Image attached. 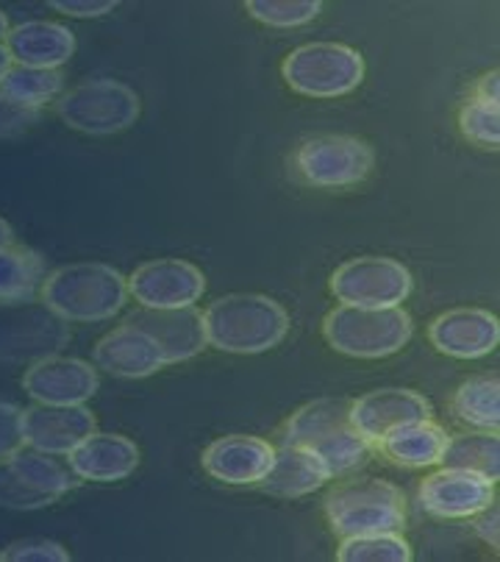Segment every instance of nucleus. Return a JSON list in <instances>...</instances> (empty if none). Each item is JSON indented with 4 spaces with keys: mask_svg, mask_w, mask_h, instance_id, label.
Segmentation results:
<instances>
[{
    "mask_svg": "<svg viewBox=\"0 0 500 562\" xmlns=\"http://www.w3.org/2000/svg\"><path fill=\"white\" fill-rule=\"evenodd\" d=\"M286 87L306 98H340L364 81V56L342 43H309L281 61Z\"/></svg>",
    "mask_w": 500,
    "mask_h": 562,
    "instance_id": "nucleus-6",
    "label": "nucleus"
},
{
    "mask_svg": "<svg viewBox=\"0 0 500 562\" xmlns=\"http://www.w3.org/2000/svg\"><path fill=\"white\" fill-rule=\"evenodd\" d=\"M61 123L87 137H112L132 128L143 114V98L117 78H87L56 103Z\"/></svg>",
    "mask_w": 500,
    "mask_h": 562,
    "instance_id": "nucleus-5",
    "label": "nucleus"
},
{
    "mask_svg": "<svg viewBox=\"0 0 500 562\" xmlns=\"http://www.w3.org/2000/svg\"><path fill=\"white\" fill-rule=\"evenodd\" d=\"M447 431L431 418L411 420L398 426L378 440V449L387 460L404 468H431L440 465V457L447 446Z\"/></svg>",
    "mask_w": 500,
    "mask_h": 562,
    "instance_id": "nucleus-22",
    "label": "nucleus"
},
{
    "mask_svg": "<svg viewBox=\"0 0 500 562\" xmlns=\"http://www.w3.org/2000/svg\"><path fill=\"white\" fill-rule=\"evenodd\" d=\"M206 342L226 353H264L281 346L289 331V312L275 299L234 293L212 301L203 312Z\"/></svg>",
    "mask_w": 500,
    "mask_h": 562,
    "instance_id": "nucleus-2",
    "label": "nucleus"
},
{
    "mask_svg": "<svg viewBox=\"0 0 500 562\" xmlns=\"http://www.w3.org/2000/svg\"><path fill=\"white\" fill-rule=\"evenodd\" d=\"M431 346L453 359H481L498 348L500 321L489 310L478 306H458L442 312L429 326Z\"/></svg>",
    "mask_w": 500,
    "mask_h": 562,
    "instance_id": "nucleus-12",
    "label": "nucleus"
},
{
    "mask_svg": "<svg viewBox=\"0 0 500 562\" xmlns=\"http://www.w3.org/2000/svg\"><path fill=\"white\" fill-rule=\"evenodd\" d=\"M61 87H65L61 70H36V67L12 65V70L0 78V95L23 109H34V112L54 101Z\"/></svg>",
    "mask_w": 500,
    "mask_h": 562,
    "instance_id": "nucleus-28",
    "label": "nucleus"
},
{
    "mask_svg": "<svg viewBox=\"0 0 500 562\" xmlns=\"http://www.w3.org/2000/svg\"><path fill=\"white\" fill-rule=\"evenodd\" d=\"M0 562H70V551L56 540H14L0 551Z\"/></svg>",
    "mask_w": 500,
    "mask_h": 562,
    "instance_id": "nucleus-33",
    "label": "nucleus"
},
{
    "mask_svg": "<svg viewBox=\"0 0 500 562\" xmlns=\"http://www.w3.org/2000/svg\"><path fill=\"white\" fill-rule=\"evenodd\" d=\"M59 498L48 496V493H39L34 487H29L23 479L18 476V471L12 468L9 457L0 460V509H14V513H31V509H45L50 504H56Z\"/></svg>",
    "mask_w": 500,
    "mask_h": 562,
    "instance_id": "nucleus-32",
    "label": "nucleus"
},
{
    "mask_svg": "<svg viewBox=\"0 0 500 562\" xmlns=\"http://www.w3.org/2000/svg\"><path fill=\"white\" fill-rule=\"evenodd\" d=\"M95 366L117 379H148L167 366L161 348L137 326L123 324L95 342Z\"/></svg>",
    "mask_w": 500,
    "mask_h": 562,
    "instance_id": "nucleus-19",
    "label": "nucleus"
},
{
    "mask_svg": "<svg viewBox=\"0 0 500 562\" xmlns=\"http://www.w3.org/2000/svg\"><path fill=\"white\" fill-rule=\"evenodd\" d=\"M23 390L36 404H87L101 390V376L90 362L78 357H42L23 373Z\"/></svg>",
    "mask_w": 500,
    "mask_h": 562,
    "instance_id": "nucleus-10",
    "label": "nucleus"
},
{
    "mask_svg": "<svg viewBox=\"0 0 500 562\" xmlns=\"http://www.w3.org/2000/svg\"><path fill=\"white\" fill-rule=\"evenodd\" d=\"M328 479H331V471L315 451L295 443H281V449H275L273 468L264 476L262 487L273 496L300 498L320 491Z\"/></svg>",
    "mask_w": 500,
    "mask_h": 562,
    "instance_id": "nucleus-20",
    "label": "nucleus"
},
{
    "mask_svg": "<svg viewBox=\"0 0 500 562\" xmlns=\"http://www.w3.org/2000/svg\"><path fill=\"white\" fill-rule=\"evenodd\" d=\"M36 120H39V112L18 106V103L0 95V139L20 137V134L34 126Z\"/></svg>",
    "mask_w": 500,
    "mask_h": 562,
    "instance_id": "nucleus-35",
    "label": "nucleus"
},
{
    "mask_svg": "<svg viewBox=\"0 0 500 562\" xmlns=\"http://www.w3.org/2000/svg\"><path fill=\"white\" fill-rule=\"evenodd\" d=\"M248 14L270 29H298L320 18V0H248Z\"/></svg>",
    "mask_w": 500,
    "mask_h": 562,
    "instance_id": "nucleus-30",
    "label": "nucleus"
},
{
    "mask_svg": "<svg viewBox=\"0 0 500 562\" xmlns=\"http://www.w3.org/2000/svg\"><path fill=\"white\" fill-rule=\"evenodd\" d=\"M292 165L306 184L342 190V187L362 184L373 173L375 154L364 139L322 134V137L300 143V148L292 156Z\"/></svg>",
    "mask_w": 500,
    "mask_h": 562,
    "instance_id": "nucleus-8",
    "label": "nucleus"
},
{
    "mask_svg": "<svg viewBox=\"0 0 500 562\" xmlns=\"http://www.w3.org/2000/svg\"><path fill=\"white\" fill-rule=\"evenodd\" d=\"M3 48L14 65L36 70H61L76 54V34L56 20H25L9 29Z\"/></svg>",
    "mask_w": 500,
    "mask_h": 562,
    "instance_id": "nucleus-18",
    "label": "nucleus"
},
{
    "mask_svg": "<svg viewBox=\"0 0 500 562\" xmlns=\"http://www.w3.org/2000/svg\"><path fill=\"white\" fill-rule=\"evenodd\" d=\"M95 429L98 418L87 404H34L23 409V443L45 454L67 457Z\"/></svg>",
    "mask_w": 500,
    "mask_h": 562,
    "instance_id": "nucleus-11",
    "label": "nucleus"
},
{
    "mask_svg": "<svg viewBox=\"0 0 500 562\" xmlns=\"http://www.w3.org/2000/svg\"><path fill=\"white\" fill-rule=\"evenodd\" d=\"M453 415L462 424L481 431H498L500 426V382L495 376L467 379L453 395Z\"/></svg>",
    "mask_w": 500,
    "mask_h": 562,
    "instance_id": "nucleus-27",
    "label": "nucleus"
},
{
    "mask_svg": "<svg viewBox=\"0 0 500 562\" xmlns=\"http://www.w3.org/2000/svg\"><path fill=\"white\" fill-rule=\"evenodd\" d=\"M414 335L411 315L404 306L367 310V306H337L322 321V337L337 353L353 359H384L406 348Z\"/></svg>",
    "mask_w": 500,
    "mask_h": 562,
    "instance_id": "nucleus-3",
    "label": "nucleus"
},
{
    "mask_svg": "<svg viewBox=\"0 0 500 562\" xmlns=\"http://www.w3.org/2000/svg\"><path fill=\"white\" fill-rule=\"evenodd\" d=\"M203 293H206V276L186 259H150L128 276V295H134V301L148 310L195 306Z\"/></svg>",
    "mask_w": 500,
    "mask_h": 562,
    "instance_id": "nucleus-9",
    "label": "nucleus"
},
{
    "mask_svg": "<svg viewBox=\"0 0 500 562\" xmlns=\"http://www.w3.org/2000/svg\"><path fill=\"white\" fill-rule=\"evenodd\" d=\"M50 7L56 12L67 14V18L87 20V18H103L117 9V0H50Z\"/></svg>",
    "mask_w": 500,
    "mask_h": 562,
    "instance_id": "nucleus-36",
    "label": "nucleus"
},
{
    "mask_svg": "<svg viewBox=\"0 0 500 562\" xmlns=\"http://www.w3.org/2000/svg\"><path fill=\"white\" fill-rule=\"evenodd\" d=\"M125 324L145 331L161 348L167 366L186 362V359L197 357L208 346L203 312H197L195 306H181V310H148V306H139L134 315H128Z\"/></svg>",
    "mask_w": 500,
    "mask_h": 562,
    "instance_id": "nucleus-15",
    "label": "nucleus"
},
{
    "mask_svg": "<svg viewBox=\"0 0 500 562\" xmlns=\"http://www.w3.org/2000/svg\"><path fill=\"white\" fill-rule=\"evenodd\" d=\"M458 132L467 143L484 150H498L500 145V106L484 101H467L458 112Z\"/></svg>",
    "mask_w": 500,
    "mask_h": 562,
    "instance_id": "nucleus-31",
    "label": "nucleus"
},
{
    "mask_svg": "<svg viewBox=\"0 0 500 562\" xmlns=\"http://www.w3.org/2000/svg\"><path fill=\"white\" fill-rule=\"evenodd\" d=\"M275 460V449L253 435H226L203 451V471L223 485H262Z\"/></svg>",
    "mask_w": 500,
    "mask_h": 562,
    "instance_id": "nucleus-14",
    "label": "nucleus"
},
{
    "mask_svg": "<svg viewBox=\"0 0 500 562\" xmlns=\"http://www.w3.org/2000/svg\"><path fill=\"white\" fill-rule=\"evenodd\" d=\"M9 29H12V25H9V14L3 12V9H0V45L7 43V36H9Z\"/></svg>",
    "mask_w": 500,
    "mask_h": 562,
    "instance_id": "nucleus-41",
    "label": "nucleus"
},
{
    "mask_svg": "<svg viewBox=\"0 0 500 562\" xmlns=\"http://www.w3.org/2000/svg\"><path fill=\"white\" fill-rule=\"evenodd\" d=\"M143 462L137 443L132 437L114 435V431H92L67 454V465L81 482L112 485L132 476Z\"/></svg>",
    "mask_w": 500,
    "mask_h": 562,
    "instance_id": "nucleus-17",
    "label": "nucleus"
},
{
    "mask_svg": "<svg viewBox=\"0 0 500 562\" xmlns=\"http://www.w3.org/2000/svg\"><path fill=\"white\" fill-rule=\"evenodd\" d=\"M425 418H431L429 398L406 387L370 390L362 398L351 401V424L373 446L398 426Z\"/></svg>",
    "mask_w": 500,
    "mask_h": 562,
    "instance_id": "nucleus-16",
    "label": "nucleus"
},
{
    "mask_svg": "<svg viewBox=\"0 0 500 562\" xmlns=\"http://www.w3.org/2000/svg\"><path fill=\"white\" fill-rule=\"evenodd\" d=\"M12 246H14V228L7 217L0 215V251H3V248H12Z\"/></svg>",
    "mask_w": 500,
    "mask_h": 562,
    "instance_id": "nucleus-39",
    "label": "nucleus"
},
{
    "mask_svg": "<svg viewBox=\"0 0 500 562\" xmlns=\"http://www.w3.org/2000/svg\"><path fill=\"white\" fill-rule=\"evenodd\" d=\"M340 562H411L414 549L400 532H373L342 538L337 549Z\"/></svg>",
    "mask_w": 500,
    "mask_h": 562,
    "instance_id": "nucleus-29",
    "label": "nucleus"
},
{
    "mask_svg": "<svg viewBox=\"0 0 500 562\" xmlns=\"http://www.w3.org/2000/svg\"><path fill=\"white\" fill-rule=\"evenodd\" d=\"M473 101H484V103H495V106H500V72L498 70H489L478 78L476 87H473Z\"/></svg>",
    "mask_w": 500,
    "mask_h": 562,
    "instance_id": "nucleus-38",
    "label": "nucleus"
},
{
    "mask_svg": "<svg viewBox=\"0 0 500 562\" xmlns=\"http://www.w3.org/2000/svg\"><path fill=\"white\" fill-rule=\"evenodd\" d=\"M351 424V398H317L292 415L284 426V443L315 449L320 440L348 429Z\"/></svg>",
    "mask_w": 500,
    "mask_h": 562,
    "instance_id": "nucleus-23",
    "label": "nucleus"
},
{
    "mask_svg": "<svg viewBox=\"0 0 500 562\" xmlns=\"http://www.w3.org/2000/svg\"><path fill=\"white\" fill-rule=\"evenodd\" d=\"M414 279L409 268L393 257H353L328 279V290L340 304L387 310L400 306L411 295Z\"/></svg>",
    "mask_w": 500,
    "mask_h": 562,
    "instance_id": "nucleus-7",
    "label": "nucleus"
},
{
    "mask_svg": "<svg viewBox=\"0 0 500 562\" xmlns=\"http://www.w3.org/2000/svg\"><path fill=\"white\" fill-rule=\"evenodd\" d=\"M45 257L14 243L0 251V306L29 304L45 281Z\"/></svg>",
    "mask_w": 500,
    "mask_h": 562,
    "instance_id": "nucleus-24",
    "label": "nucleus"
},
{
    "mask_svg": "<svg viewBox=\"0 0 500 562\" xmlns=\"http://www.w3.org/2000/svg\"><path fill=\"white\" fill-rule=\"evenodd\" d=\"M45 310L65 324H101L128 301V279L106 262H70L42 281Z\"/></svg>",
    "mask_w": 500,
    "mask_h": 562,
    "instance_id": "nucleus-1",
    "label": "nucleus"
},
{
    "mask_svg": "<svg viewBox=\"0 0 500 562\" xmlns=\"http://www.w3.org/2000/svg\"><path fill=\"white\" fill-rule=\"evenodd\" d=\"M12 65H14V61H12V56H9V50L3 48V45H0V78L7 76L9 70H12Z\"/></svg>",
    "mask_w": 500,
    "mask_h": 562,
    "instance_id": "nucleus-40",
    "label": "nucleus"
},
{
    "mask_svg": "<svg viewBox=\"0 0 500 562\" xmlns=\"http://www.w3.org/2000/svg\"><path fill=\"white\" fill-rule=\"evenodd\" d=\"M56 317V315H54ZM45 312H29V317H12L0 324V359H42L59 351L67 342V329Z\"/></svg>",
    "mask_w": 500,
    "mask_h": 562,
    "instance_id": "nucleus-21",
    "label": "nucleus"
},
{
    "mask_svg": "<svg viewBox=\"0 0 500 562\" xmlns=\"http://www.w3.org/2000/svg\"><path fill=\"white\" fill-rule=\"evenodd\" d=\"M23 409L0 401V460L23 449Z\"/></svg>",
    "mask_w": 500,
    "mask_h": 562,
    "instance_id": "nucleus-34",
    "label": "nucleus"
},
{
    "mask_svg": "<svg viewBox=\"0 0 500 562\" xmlns=\"http://www.w3.org/2000/svg\"><path fill=\"white\" fill-rule=\"evenodd\" d=\"M442 468L478 473L498 485L500 479V437L498 431H462L447 437V446L440 457Z\"/></svg>",
    "mask_w": 500,
    "mask_h": 562,
    "instance_id": "nucleus-25",
    "label": "nucleus"
},
{
    "mask_svg": "<svg viewBox=\"0 0 500 562\" xmlns=\"http://www.w3.org/2000/svg\"><path fill=\"white\" fill-rule=\"evenodd\" d=\"M9 462H12V468L18 471V476L23 479L25 485L39 493H48L54 498L67 496V493L81 485V479L70 471V465L54 460V454L31 449V446H23L20 451H14L9 457Z\"/></svg>",
    "mask_w": 500,
    "mask_h": 562,
    "instance_id": "nucleus-26",
    "label": "nucleus"
},
{
    "mask_svg": "<svg viewBox=\"0 0 500 562\" xmlns=\"http://www.w3.org/2000/svg\"><path fill=\"white\" fill-rule=\"evenodd\" d=\"M326 518L340 538L400 532L406 527V498L387 479H353L328 493Z\"/></svg>",
    "mask_w": 500,
    "mask_h": 562,
    "instance_id": "nucleus-4",
    "label": "nucleus"
},
{
    "mask_svg": "<svg viewBox=\"0 0 500 562\" xmlns=\"http://www.w3.org/2000/svg\"><path fill=\"white\" fill-rule=\"evenodd\" d=\"M492 502L495 482L478 476V473L456 471V468H440L436 473H429L420 485V504L434 518H473Z\"/></svg>",
    "mask_w": 500,
    "mask_h": 562,
    "instance_id": "nucleus-13",
    "label": "nucleus"
},
{
    "mask_svg": "<svg viewBox=\"0 0 500 562\" xmlns=\"http://www.w3.org/2000/svg\"><path fill=\"white\" fill-rule=\"evenodd\" d=\"M473 529H476L478 538L489 546V549H498L500 546V509L498 502H492L489 507H484L481 513L473 515Z\"/></svg>",
    "mask_w": 500,
    "mask_h": 562,
    "instance_id": "nucleus-37",
    "label": "nucleus"
}]
</instances>
